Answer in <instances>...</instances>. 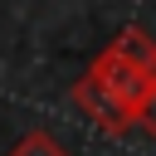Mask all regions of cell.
Listing matches in <instances>:
<instances>
[{
    "mask_svg": "<svg viewBox=\"0 0 156 156\" xmlns=\"http://www.w3.org/2000/svg\"><path fill=\"white\" fill-rule=\"evenodd\" d=\"M73 102L112 136L141 127V117L156 107V39L141 24H127L83 68V78L73 83Z\"/></svg>",
    "mask_w": 156,
    "mask_h": 156,
    "instance_id": "1",
    "label": "cell"
},
{
    "mask_svg": "<svg viewBox=\"0 0 156 156\" xmlns=\"http://www.w3.org/2000/svg\"><path fill=\"white\" fill-rule=\"evenodd\" d=\"M10 156H73L54 132H44V127H34V132H24L15 146H10Z\"/></svg>",
    "mask_w": 156,
    "mask_h": 156,
    "instance_id": "2",
    "label": "cell"
}]
</instances>
